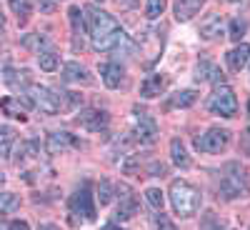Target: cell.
<instances>
[{"mask_svg": "<svg viewBox=\"0 0 250 230\" xmlns=\"http://www.w3.org/2000/svg\"><path fill=\"white\" fill-rule=\"evenodd\" d=\"M83 18H85V28L90 35L93 50H98V53L115 50V53H125V55L135 53V43L125 35V30L118 25V20L110 13L100 10L95 5H88V8H83Z\"/></svg>", "mask_w": 250, "mask_h": 230, "instance_id": "cell-1", "label": "cell"}, {"mask_svg": "<svg viewBox=\"0 0 250 230\" xmlns=\"http://www.w3.org/2000/svg\"><path fill=\"white\" fill-rule=\"evenodd\" d=\"M168 195H170V205H173L175 215H180V218L198 215L200 205H203L200 190H198L193 183H188V180H173Z\"/></svg>", "mask_w": 250, "mask_h": 230, "instance_id": "cell-2", "label": "cell"}, {"mask_svg": "<svg viewBox=\"0 0 250 230\" xmlns=\"http://www.w3.org/2000/svg\"><path fill=\"white\" fill-rule=\"evenodd\" d=\"M250 193V178L240 163H225L220 178V195L225 200H238Z\"/></svg>", "mask_w": 250, "mask_h": 230, "instance_id": "cell-3", "label": "cell"}, {"mask_svg": "<svg viewBox=\"0 0 250 230\" xmlns=\"http://www.w3.org/2000/svg\"><path fill=\"white\" fill-rule=\"evenodd\" d=\"M208 108H210V113H215L220 118H233L238 113V98H235L233 88L215 85L213 95L208 98Z\"/></svg>", "mask_w": 250, "mask_h": 230, "instance_id": "cell-4", "label": "cell"}, {"mask_svg": "<svg viewBox=\"0 0 250 230\" xmlns=\"http://www.w3.org/2000/svg\"><path fill=\"white\" fill-rule=\"evenodd\" d=\"M25 95L30 98L33 108H38L40 113H45V115H55V113H60V95H55L50 88L30 85V88L25 90Z\"/></svg>", "mask_w": 250, "mask_h": 230, "instance_id": "cell-5", "label": "cell"}, {"mask_svg": "<svg viewBox=\"0 0 250 230\" xmlns=\"http://www.w3.org/2000/svg\"><path fill=\"white\" fill-rule=\"evenodd\" d=\"M70 215H80V223H93L95 220V203L90 195V188L83 185L70 198Z\"/></svg>", "mask_w": 250, "mask_h": 230, "instance_id": "cell-6", "label": "cell"}, {"mask_svg": "<svg viewBox=\"0 0 250 230\" xmlns=\"http://www.w3.org/2000/svg\"><path fill=\"white\" fill-rule=\"evenodd\" d=\"M230 143V130L225 128H210L208 133H203L200 138H195V150L198 153H220L228 148Z\"/></svg>", "mask_w": 250, "mask_h": 230, "instance_id": "cell-7", "label": "cell"}, {"mask_svg": "<svg viewBox=\"0 0 250 230\" xmlns=\"http://www.w3.org/2000/svg\"><path fill=\"white\" fill-rule=\"evenodd\" d=\"M160 130H158V123L153 115H148L145 110H135V130H133V140L140 145H153L158 140Z\"/></svg>", "mask_w": 250, "mask_h": 230, "instance_id": "cell-8", "label": "cell"}, {"mask_svg": "<svg viewBox=\"0 0 250 230\" xmlns=\"http://www.w3.org/2000/svg\"><path fill=\"white\" fill-rule=\"evenodd\" d=\"M108 123H110V115H108L105 110H98V108L83 110V113L78 115V125H80V128H85V130H90V133L105 130Z\"/></svg>", "mask_w": 250, "mask_h": 230, "instance_id": "cell-9", "label": "cell"}, {"mask_svg": "<svg viewBox=\"0 0 250 230\" xmlns=\"http://www.w3.org/2000/svg\"><path fill=\"white\" fill-rule=\"evenodd\" d=\"M118 193H120V205H118L115 220H130L138 210V200H135V195L128 185H118Z\"/></svg>", "mask_w": 250, "mask_h": 230, "instance_id": "cell-10", "label": "cell"}, {"mask_svg": "<svg viewBox=\"0 0 250 230\" xmlns=\"http://www.w3.org/2000/svg\"><path fill=\"white\" fill-rule=\"evenodd\" d=\"M195 80L198 83H213V85H225V75L223 70L215 65V63L210 60H200L198 65H195Z\"/></svg>", "mask_w": 250, "mask_h": 230, "instance_id": "cell-11", "label": "cell"}, {"mask_svg": "<svg viewBox=\"0 0 250 230\" xmlns=\"http://www.w3.org/2000/svg\"><path fill=\"white\" fill-rule=\"evenodd\" d=\"M73 145H78V140H75L70 133L55 130V133H50L48 140H45V150H48L50 155H60V153H65L68 148H73Z\"/></svg>", "mask_w": 250, "mask_h": 230, "instance_id": "cell-12", "label": "cell"}, {"mask_svg": "<svg viewBox=\"0 0 250 230\" xmlns=\"http://www.w3.org/2000/svg\"><path fill=\"white\" fill-rule=\"evenodd\" d=\"M168 88V75L165 73H150L145 75V80L140 83V95L143 98H155Z\"/></svg>", "mask_w": 250, "mask_h": 230, "instance_id": "cell-13", "label": "cell"}, {"mask_svg": "<svg viewBox=\"0 0 250 230\" xmlns=\"http://www.w3.org/2000/svg\"><path fill=\"white\" fill-rule=\"evenodd\" d=\"M200 35L205 38V40H218V38H223L225 35V20H223V15H218V13H210L203 23H200Z\"/></svg>", "mask_w": 250, "mask_h": 230, "instance_id": "cell-14", "label": "cell"}, {"mask_svg": "<svg viewBox=\"0 0 250 230\" xmlns=\"http://www.w3.org/2000/svg\"><path fill=\"white\" fill-rule=\"evenodd\" d=\"M68 18H70V25H73V48L80 50L83 48V33H85V18H83V10L78 5H70L68 10Z\"/></svg>", "mask_w": 250, "mask_h": 230, "instance_id": "cell-15", "label": "cell"}, {"mask_svg": "<svg viewBox=\"0 0 250 230\" xmlns=\"http://www.w3.org/2000/svg\"><path fill=\"white\" fill-rule=\"evenodd\" d=\"M3 80L8 83L15 93H20V88H23V90L30 88V73H28V70H15V68L5 65V68H3Z\"/></svg>", "mask_w": 250, "mask_h": 230, "instance_id": "cell-16", "label": "cell"}, {"mask_svg": "<svg viewBox=\"0 0 250 230\" xmlns=\"http://www.w3.org/2000/svg\"><path fill=\"white\" fill-rule=\"evenodd\" d=\"M100 78L108 88H120V83L125 78V70L120 63H103L100 65Z\"/></svg>", "mask_w": 250, "mask_h": 230, "instance_id": "cell-17", "label": "cell"}, {"mask_svg": "<svg viewBox=\"0 0 250 230\" xmlns=\"http://www.w3.org/2000/svg\"><path fill=\"white\" fill-rule=\"evenodd\" d=\"M248 58H250V48H248L245 43H238L230 53L225 55V60H228V68H230L233 73H240V70L248 65Z\"/></svg>", "mask_w": 250, "mask_h": 230, "instance_id": "cell-18", "label": "cell"}, {"mask_svg": "<svg viewBox=\"0 0 250 230\" xmlns=\"http://www.w3.org/2000/svg\"><path fill=\"white\" fill-rule=\"evenodd\" d=\"M62 80L65 83H90L93 78L80 63H65V68H62Z\"/></svg>", "mask_w": 250, "mask_h": 230, "instance_id": "cell-19", "label": "cell"}, {"mask_svg": "<svg viewBox=\"0 0 250 230\" xmlns=\"http://www.w3.org/2000/svg\"><path fill=\"white\" fill-rule=\"evenodd\" d=\"M203 5H205V0H175V18L185 23V20H190Z\"/></svg>", "mask_w": 250, "mask_h": 230, "instance_id": "cell-20", "label": "cell"}, {"mask_svg": "<svg viewBox=\"0 0 250 230\" xmlns=\"http://www.w3.org/2000/svg\"><path fill=\"white\" fill-rule=\"evenodd\" d=\"M15 143H18L15 128H10V125H0V158H10Z\"/></svg>", "mask_w": 250, "mask_h": 230, "instance_id": "cell-21", "label": "cell"}, {"mask_svg": "<svg viewBox=\"0 0 250 230\" xmlns=\"http://www.w3.org/2000/svg\"><path fill=\"white\" fill-rule=\"evenodd\" d=\"M0 108H3V113H5L8 118H15V120H20V123L28 120L25 110L20 108V98H3V100H0Z\"/></svg>", "mask_w": 250, "mask_h": 230, "instance_id": "cell-22", "label": "cell"}, {"mask_svg": "<svg viewBox=\"0 0 250 230\" xmlns=\"http://www.w3.org/2000/svg\"><path fill=\"white\" fill-rule=\"evenodd\" d=\"M198 100V95H195V90H180V93H175V95H170V100H168V105L165 108H190L193 103Z\"/></svg>", "mask_w": 250, "mask_h": 230, "instance_id": "cell-23", "label": "cell"}, {"mask_svg": "<svg viewBox=\"0 0 250 230\" xmlns=\"http://www.w3.org/2000/svg\"><path fill=\"white\" fill-rule=\"evenodd\" d=\"M170 155H173V163L178 165V168H190V158H188V153H185V145H183V140H170Z\"/></svg>", "mask_w": 250, "mask_h": 230, "instance_id": "cell-24", "label": "cell"}, {"mask_svg": "<svg viewBox=\"0 0 250 230\" xmlns=\"http://www.w3.org/2000/svg\"><path fill=\"white\" fill-rule=\"evenodd\" d=\"M58 63H60V58H58V53H55V50H50V48L38 53V65H40V70L53 73V70L58 68Z\"/></svg>", "mask_w": 250, "mask_h": 230, "instance_id": "cell-25", "label": "cell"}, {"mask_svg": "<svg viewBox=\"0 0 250 230\" xmlns=\"http://www.w3.org/2000/svg\"><path fill=\"white\" fill-rule=\"evenodd\" d=\"M8 5H10V10L18 15L20 23H25L28 15L33 13V0H8Z\"/></svg>", "mask_w": 250, "mask_h": 230, "instance_id": "cell-26", "label": "cell"}, {"mask_svg": "<svg viewBox=\"0 0 250 230\" xmlns=\"http://www.w3.org/2000/svg\"><path fill=\"white\" fill-rule=\"evenodd\" d=\"M165 8H168V0H148L145 3V18H150V20H158Z\"/></svg>", "mask_w": 250, "mask_h": 230, "instance_id": "cell-27", "label": "cell"}, {"mask_svg": "<svg viewBox=\"0 0 250 230\" xmlns=\"http://www.w3.org/2000/svg\"><path fill=\"white\" fill-rule=\"evenodd\" d=\"M20 208V198L15 193H0V213H15Z\"/></svg>", "mask_w": 250, "mask_h": 230, "instance_id": "cell-28", "label": "cell"}, {"mask_svg": "<svg viewBox=\"0 0 250 230\" xmlns=\"http://www.w3.org/2000/svg\"><path fill=\"white\" fill-rule=\"evenodd\" d=\"M98 200H100V205H110L113 203V185H110L108 178H103L98 183Z\"/></svg>", "mask_w": 250, "mask_h": 230, "instance_id": "cell-29", "label": "cell"}, {"mask_svg": "<svg viewBox=\"0 0 250 230\" xmlns=\"http://www.w3.org/2000/svg\"><path fill=\"white\" fill-rule=\"evenodd\" d=\"M225 35L230 38L233 43H240L243 35H245V23H243V20H230V25H228Z\"/></svg>", "mask_w": 250, "mask_h": 230, "instance_id": "cell-30", "label": "cell"}, {"mask_svg": "<svg viewBox=\"0 0 250 230\" xmlns=\"http://www.w3.org/2000/svg\"><path fill=\"white\" fill-rule=\"evenodd\" d=\"M145 200H148V205L153 208V210H163L165 198H163V193L158 190V188H148V190H145Z\"/></svg>", "mask_w": 250, "mask_h": 230, "instance_id": "cell-31", "label": "cell"}, {"mask_svg": "<svg viewBox=\"0 0 250 230\" xmlns=\"http://www.w3.org/2000/svg\"><path fill=\"white\" fill-rule=\"evenodd\" d=\"M25 45L40 53V50H48V45H50V43H48V38H43L40 33H33V35H28V38H25Z\"/></svg>", "mask_w": 250, "mask_h": 230, "instance_id": "cell-32", "label": "cell"}, {"mask_svg": "<svg viewBox=\"0 0 250 230\" xmlns=\"http://www.w3.org/2000/svg\"><path fill=\"white\" fill-rule=\"evenodd\" d=\"M200 230H225V228H223V223L218 220L215 213H205L203 223H200Z\"/></svg>", "mask_w": 250, "mask_h": 230, "instance_id": "cell-33", "label": "cell"}, {"mask_svg": "<svg viewBox=\"0 0 250 230\" xmlns=\"http://www.w3.org/2000/svg\"><path fill=\"white\" fill-rule=\"evenodd\" d=\"M153 220H155V228H158V230H178L175 223L165 215L163 210H155V218H153Z\"/></svg>", "mask_w": 250, "mask_h": 230, "instance_id": "cell-34", "label": "cell"}, {"mask_svg": "<svg viewBox=\"0 0 250 230\" xmlns=\"http://www.w3.org/2000/svg\"><path fill=\"white\" fill-rule=\"evenodd\" d=\"M140 170V155H128V160L123 163V173L125 175H135Z\"/></svg>", "mask_w": 250, "mask_h": 230, "instance_id": "cell-35", "label": "cell"}, {"mask_svg": "<svg viewBox=\"0 0 250 230\" xmlns=\"http://www.w3.org/2000/svg\"><path fill=\"white\" fill-rule=\"evenodd\" d=\"M148 175L150 178H163V175H168V165H165V163H150L148 165Z\"/></svg>", "mask_w": 250, "mask_h": 230, "instance_id": "cell-36", "label": "cell"}, {"mask_svg": "<svg viewBox=\"0 0 250 230\" xmlns=\"http://www.w3.org/2000/svg\"><path fill=\"white\" fill-rule=\"evenodd\" d=\"M38 3H40V13H45V15H53L58 8V0H38Z\"/></svg>", "mask_w": 250, "mask_h": 230, "instance_id": "cell-37", "label": "cell"}, {"mask_svg": "<svg viewBox=\"0 0 250 230\" xmlns=\"http://www.w3.org/2000/svg\"><path fill=\"white\" fill-rule=\"evenodd\" d=\"M8 230H30V225H28L25 220H13V223L8 225Z\"/></svg>", "mask_w": 250, "mask_h": 230, "instance_id": "cell-38", "label": "cell"}, {"mask_svg": "<svg viewBox=\"0 0 250 230\" xmlns=\"http://www.w3.org/2000/svg\"><path fill=\"white\" fill-rule=\"evenodd\" d=\"M240 148L250 155V130H245V133H243V145H240Z\"/></svg>", "mask_w": 250, "mask_h": 230, "instance_id": "cell-39", "label": "cell"}, {"mask_svg": "<svg viewBox=\"0 0 250 230\" xmlns=\"http://www.w3.org/2000/svg\"><path fill=\"white\" fill-rule=\"evenodd\" d=\"M40 230H60L58 225H50V223H45V225H40Z\"/></svg>", "mask_w": 250, "mask_h": 230, "instance_id": "cell-40", "label": "cell"}, {"mask_svg": "<svg viewBox=\"0 0 250 230\" xmlns=\"http://www.w3.org/2000/svg\"><path fill=\"white\" fill-rule=\"evenodd\" d=\"M3 25H5V18H3V13H0V30H3Z\"/></svg>", "mask_w": 250, "mask_h": 230, "instance_id": "cell-41", "label": "cell"}, {"mask_svg": "<svg viewBox=\"0 0 250 230\" xmlns=\"http://www.w3.org/2000/svg\"><path fill=\"white\" fill-rule=\"evenodd\" d=\"M0 230H8V228H5V223H3V220H0Z\"/></svg>", "mask_w": 250, "mask_h": 230, "instance_id": "cell-42", "label": "cell"}, {"mask_svg": "<svg viewBox=\"0 0 250 230\" xmlns=\"http://www.w3.org/2000/svg\"><path fill=\"white\" fill-rule=\"evenodd\" d=\"M105 230H118V228H115V225H108V228H105Z\"/></svg>", "mask_w": 250, "mask_h": 230, "instance_id": "cell-43", "label": "cell"}, {"mask_svg": "<svg viewBox=\"0 0 250 230\" xmlns=\"http://www.w3.org/2000/svg\"><path fill=\"white\" fill-rule=\"evenodd\" d=\"M225 3H240V0H225Z\"/></svg>", "mask_w": 250, "mask_h": 230, "instance_id": "cell-44", "label": "cell"}, {"mask_svg": "<svg viewBox=\"0 0 250 230\" xmlns=\"http://www.w3.org/2000/svg\"><path fill=\"white\" fill-rule=\"evenodd\" d=\"M3 180H5V178H3V175H0V185H3Z\"/></svg>", "mask_w": 250, "mask_h": 230, "instance_id": "cell-45", "label": "cell"}, {"mask_svg": "<svg viewBox=\"0 0 250 230\" xmlns=\"http://www.w3.org/2000/svg\"><path fill=\"white\" fill-rule=\"evenodd\" d=\"M248 115H250V103H248Z\"/></svg>", "mask_w": 250, "mask_h": 230, "instance_id": "cell-46", "label": "cell"}, {"mask_svg": "<svg viewBox=\"0 0 250 230\" xmlns=\"http://www.w3.org/2000/svg\"><path fill=\"white\" fill-rule=\"evenodd\" d=\"M248 63H250V58H248Z\"/></svg>", "mask_w": 250, "mask_h": 230, "instance_id": "cell-47", "label": "cell"}]
</instances>
